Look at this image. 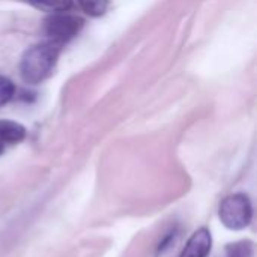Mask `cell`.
Returning a JSON list of instances; mask_svg holds the SVG:
<instances>
[{"mask_svg":"<svg viewBox=\"0 0 257 257\" xmlns=\"http://www.w3.org/2000/svg\"><path fill=\"white\" fill-rule=\"evenodd\" d=\"M60 47L53 42H41L27 48L20 62V74L26 84H41L45 81L57 62Z\"/></svg>","mask_w":257,"mask_h":257,"instance_id":"6da1fadb","label":"cell"},{"mask_svg":"<svg viewBox=\"0 0 257 257\" xmlns=\"http://www.w3.org/2000/svg\"><path fill=\"white\" fill-rule=\"evenodd\" d=\"M218 217L223 226L229 230H244L251 224L253 205L247 194H230L220 203Z\"/></svg>","mask_w":257,"mask_h":257,"instance_id":"7a4b0ae2","label":"cell"},{"mask_svg":"<svg viewBox=\"0 0 257 257\" xmlns=\"http://www.w3.org/2000/svg\"><path fill=\"white\" fill-rule=\"evenodd\" d=\"M84 21L78 15L66 12H51L44 20V30L50 42L62 47L63 44L74 39L83 29Z\"/></svg>","mask_w":257,"mask_h":257,"instance_id":"3957f363","label":"cell"},{"mask_svg":"<svg viewBox=\"0 0 257 257\" xmlns=\"http://www.w3.org/2000/svg\"><path fill=\"white\" fill-rule=\"evenodd\" d=\"M212 250V235L208 227L197 229L187 241L179 257H208Z\"/></svg>","mask_w":257,"mask_h":257,"instance_id":"277c9868","label":"cell"},{"mask_svg":"<svg viewBox=\"0 0 257 257\" xmlns=\"http://www.w3.org/2000/svg\"><path fill=\"white\" fill-rule=\"evenodd\" d=\"M26 137V128L14 120H0V140L6 145L23 142Z\"/></svg>","mask_w":257,"mask_h":257,"instance_id":"5b68a950","label":"cell"},{"mask_svg":"<svg viewBox=\"0 0 257 257\" xmlns=\"http://www.w3.org/2000/svg\"><path fill=\"white\" fill-rule=\"evenodd\" d=\"M226 257H254V244L250 239L227 244Z\"/></svg>","mask_w":257,"mask_h":257,"instance_id":"8992f818","label":"cell"},{"mask_svg":"<svg viewBox=\"0 0 257 257\" xmlns=\"http://www.w3.org/2000/svg\"><path fill=\"white\" fill-rule=\"evenodd\" d=\"M30 5L48 12H66L72 8V0H27Z\"/></svg>","mask_w":257,"mask_h":257,"instance_id":"52a82bcc","label":"cell"},{"mask_svg":"<svg viewBox=\"0 0 257 257\" xmlns=\"http://www.w3.org/2000/svg\"><path fill=\"white\" fill-rule=\"evenodd\" d=\"M89 17H102L107 12L108 0H77Z\"/></svg>","mask_w":257,"mask_h":257,"instance_id":"ba28073f","label":"cell"},{"mask_svg":"<svg viewBox=\"0 0 257 257\" xmlns=\"http://www.w3.org/2000/svg\"><path fill=\"white\" fill-rule=\"evenodd\" d=\"M14 93H15L14 83L8 77L0 75V107H3L5 104H8L12 99Z\"/></svg>","mask_w":257,"mask_h":257,"instance_id":"9c48e42d","label":"cell"},{"mask_svg":"<svg viewBox=\"0 0 257 257\" xmlns=\"http://www.w3.org/2000/svg\"><path fill=\"white\" fill-rule=\"evenodd\" d=\"M3 148H5V143H3V142L0 140V154L3 152Z\"/></svg>","mask_w":257,"mask_h":257,"instance_id":"30bf717a","label":"cell"}]
</instances>
